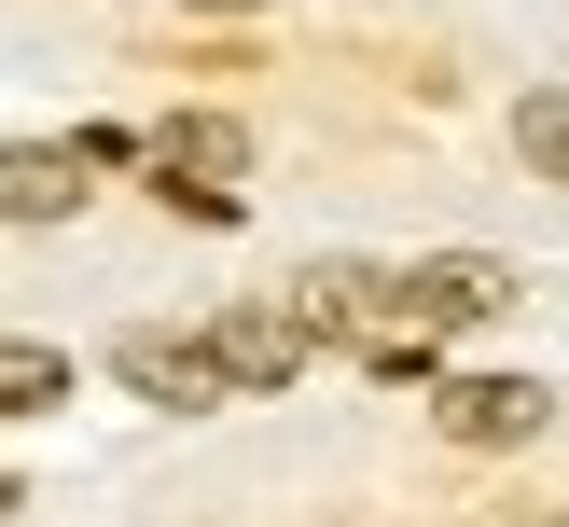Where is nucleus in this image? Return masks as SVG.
<instances>
[{"label":"nucleus","mask_w":569,"mask_h":527,"mask_svg":"<svg viewBox=\"0 0 569 527\" xmlns=\"http://www.w3.org/2000/svg\"><path fill=\"white\" fill-rule=\"evenodd\" d=\"M153 166H167V209H237V166H250V139H237V111H181V125L153 139Z\"/></svg>","instance_id":"obj_1"},{"label":"nucleus","mask_w":569,"mask_h":527,"mask_svg":"<svg viewBox=\"0 0 569 527\" xmlns=\"http://www.w3.org/2000/svg\"><path fill=\"white\" fill-rule=\"evenodd\" d=\"M209 361H222V388H292L306 361H320V333H306L292 305H237V320L209 333Z\"/></svg>","instance_id":"obj_2"},{"label":"nucleus","mask_w":569,"mask_h":527,"mask_svg":"<svg viewBox=\"0 0 569 527\" xmlns=\"http://www.w3.org/2000/svg\"><path fill=\"white\" fill-rule=\"evenodd\" d=\"M389 305H417V320H500V305H515V264H487V250H445V264L389 277Z\"/></svg>","instance_id":"obj_3"},{"label":"nucleus","mask_w":569,"mask_h":527,"mask_svg":"<svg viewBox=\"0 0 569 527\" xmlns=\"http://www.w3.org/2000/svg\"><path fill=\"white\" fill-rule=\"evenodd\" d=\"M126 388L139 403H222V361L209 333H126Z\"/></svg>","instance_id":"obj_4"},{"label":"nucleus","mask_w":569,"mask_h":527,"mask_svg":"<svg viewBox=\"0 0 569 527\" xmlns=\"http://www.w3.org/2000/svg\"><path fill=\"white\" fill-rule=\"evenodd\" d=\"M70 209H83V153L14 139V153H0V222H70Z\"/></svg>","instance_id":"obj_5"},{"label":"nucleus","mask_w":569,"mask_h":527,"mask_svg":"<svg viewBox=\"0 0 569 527\" xmlns=\"http://www.w3.org/2000/svg\"><path fill=\"white\" fill-rule=\"evenodd\" d=\"M445 430H459V444H528V430H542V388H528V375H459V388H445Z\"/></svg>","instance_id":"obj_6"},{"label":"nucleus","mask_w":569,"mask_h":527,"mask_svg":"<svg viewBox=\"0 0 569 527\" xmlns=\"http://www.w3.org/2000/svg\"><path fill=\"white\" fill-rule=\"evenodd\" d=\"M515 166L569 181V83H528V98H515Z\"/></svg>","instance_id":"obj_7"},{"label":"nucleus","mask_w":569,"mask_h":527,"mask_svg":"<svg viewBox=\"0 0 569 527\" xmlns=\"http://www.w3.org/2000/svg\"><path fill=\"white\" fill-rule=\"evenodd\" d=\"M42 403H70V347H0V416H42Z\"/></svg>","instance_id":"obj_8"},{"label":"nucleus","mask_w":569,"mask_h":527,"mask_svg":"<svg viewBox=\"0 0 569 527\" xmlns=\"http://www.w3.org/2000/svg\"><path fill=\"white\" fill-rule=\"evenodd\" d=\"M181 14H264V0H181Z\"/></svg>","instance_id":"obj_9"},{"label":"nucleus","mask_w":569,"mask_h":527,"mask_svg":"<svg viewBox=\"0 0 569 527\" xmlns=\"http://www.w3.org/2000/svg\"><path fill=\"white\" fill-rule=\"evenodd\" d=\"M0 514H14V499H0Z\"/></svg>","instance_id":"obj_10"}]
</instances>
